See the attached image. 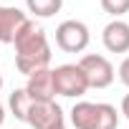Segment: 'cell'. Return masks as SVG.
Here are the masks:
<instances>
[{
	"instance_id": "obj_11",
	"label": "cell",
	"mask_w": 129,
	"mask_h": 129,
	"mask_svg": "<svg viewBox=\"0 0 129 129\" xmlns=\"http://www.w3.org/2000/svg\"><path fill=\"white\" fill-rule=\"evenodd\" d=\"M33 104V99L25 94V89H15L13 94H10V99H8V106H10V114L18 119V121H23L25 119V111H28V106Z\"/></svg>"
},
{
	"instance_id": "obj_6",
	"label": "cell",
	"mask_w": 129,
	"mask_h": 129,
	"mask_svg": "<svg viewBox=\"0 0 129 129\" xmlns=\"http://www.w3.org/2000/svg\"><path fill=\"white\" fill-rule=\"evenodd\" d=\"M28 126L33 129H53L58 124H66L63 121V109L53 101H33L25 111V119H23Z\"/></svg>"
},
{
	"instance_id": "obj_2",
	"label": "cell",
	"mask_w": 129,
	"mask_h": 129,
	"mask_svg": "<svg viewBox=\"0 0 129 129\" xmlns=\"http://www.w3.org/2000/svg\"><path fill=\"white\" fill-rule=\"evenodd\" d=\"M71 124L76 129H116L119 111L104 101H76L71 106Z\"/></svg>"
},
{
	"instance_id": "obj_5",
	"label": "cell",
	"mask_w": 129,
	"mask_h": 129,
	"mask_svg": "<svg viewBox=\"0 0 129 129\" xmlns=\"http://www.w3.org/2000/svg\"><path fill=\"white\" fill-rule=\"evenodd\" d=\"M91 41V33L86 23L81 20H63L56 28V46L66 53H81Z\"/></svg>"
},
{
	"instance_id": "obj_16",
	"label": "cell",
	"mask_w": 129,
	"mask_h": 129,
	"mask_svg": "<svg viewBox=\"0 0 129 129\" xmlns=\"http://www.w3.org/2000/svg\"><path fill=\"white\" fill-rule=\"evenodd\" d=\"M53 129H66V124H58V126H53Z\"/></svg>"
},
{
	"instance_id": "obj_7",
	"label": "cell",
	"mask_w": 129,
	"mask_h": 129,
	"mask_svg": "<svg viewBox=\"0 0 129 129\" xmlns=\"http://www.w3.org/2000/svg\"><path fill=\"white\" fill-rule=\"evenodd\" d=\"M101 43L109 53H126L129 51V23L114 18L101 30Z\"/></svg>"
},
{
	"instance_id": "obj_14",
	"label": "cell",
	"mask_w": 129,
	"mask_h": 129,
	"mask_svg": "<svg viewBox=\"0 0 129 129\" xmlns=\"http://www.w3.org/2000/svg\"><path fill=\"white\" fill-rule=\"evenodd\" d=\"M121 114H124V116H126V121H129V94L121 99Z\"/></svg>"
},
{
	"instance_id": "obj_12",
	"label": "cell",
	"mask_w": 129,
	"mask_h": 129,
	"mask_svg": "<svg viewBox=\"0 0 129 129\" xmlns=\"http://www.w3.org/2000/svg\"><path fill=\"white\" fill-rule=\"evenodd\" d=\"M101 8H104V13L121 18L124 13H129V0H101Z\"/></svg>"
},
{
	"instance_id": "obj_15",
	"label": "cell",
	"mask_w": 129,
	"mask_h": 129,
	"mask_svg": "<svg viewBox=\"0 0 129 129\" xmlns=\"http://www.w3.org/2000/svg\"><path fill=\"white\" fill-rule=\"evenodd\" d=\"M3 121H5V104L0 101V126H3Z\"/></svg>"
},
{
	"instance_id": "obj_17",
	"label": "cell",
	"mask_w": 129,
	"mask_h": 129,
	"mask_svg": "<svg viewBox=\"0 0 129 129\" xmlns=\"http://www.w3.org/2000/svg\"><path fill=\"white\" fill-rule=\"evenodd\" d=\"M0 89H3V74H0Z\"/></svg>"
},
{
	"instance_id": "obj_1",
	"label": "cell",
	"mask_w": 129,
	"mask_h": 129,
	"mask_svg": "<svg viewBox=\"0 0 129 129\" xmlns=\"http://www.w3.org/2000/svg\"><path fill=\"white\" fill-rule=\"evenodd\" d=\"M15 69L25 76L43 71L51 66V43L48 36L41 25H36V20H25L23 28L15 33Z\"/></svg>"
},
{
	"instance_id": "obj_9",
	"label": "cell",
	"mask_w": 129,
	"mask_h": 129,
	"mask_svg": "<svg viewBox=\"0 0 129 129\" xmlns=\"http://www.w3.org/2000/svg\"><path fill=\"white\" fill-rule=\"evenodd\" d=\"M25 13L10 5H0V43H13L15 33L23 28L25 23Z\"/></svg>"
},
{
	"instance_id": "obj_10",
	"label": "cell",
	"mask_w": 129,
	"mask_h": 129,
	"mask_svg": "<svg viewBox=\"0 0 129 129\" xmlns=\"http://www.w3.org/2000/svg\"><path fill=\"white\" fill-rule=\"evenodd\" d=\"M25 5L36 18H53L63 8V0H25Z\"/></svg>"
},
{
	"instance_id": "obj_3",
	"label": "cell",
	"mask_w": 129,
	"mask_h": 129,
	"mask_svg": "<svg viewBox=\"0 0 129 129\" xmlns=\"http://www.w3.org/2000/svg\"><path fill=\"white\" fill-rule=\"evenodd\" d=\"M53 71V89L58 96H66V99H79L89 91L86 76L79 69V63H63V66L51 69Z\"/></svg>"
},
{
	"instance_id": "obj_8",
	"label": "cell",
	"mask_w": 129,
	"mask_h": 129,
	"mask_svg": "<svg viewBox=\"0 0 129 129\" xmlns=\"http://www.w3.org/2000/svg\"><path fill=\"white\" fill-rule=\"evenodd\" d=\"M25 94L33 99V101H53L56 99V89H53V71L51 69H43V71H36L28 76V84L23 86Z\"/></svg>"
},
{
	"instance_id": "obj_4",
	"label": "cell",
	"mask_w": 129,
	"mask_h": 129,
	"mask_svg": "<svg viewBox=\"0 0 129 129\" xmlns=\"http://www.w3.org/2000/svg\"><path fill=\"white\" fill-rule=\"evenodd\" d=\"M79 69L84 71L86 76V84L89 89H106L114 84V66L109 63V58L99 56V53H89L79 61Z\"/></svg>"
},
{
	"instance_id": "obj_13",
	"label": "cell",
	"mask_w": 129,
	"mask_h": 129,
	"mask_svg": "<svg viewBox=\"0 0 129 129\" xmlns=\"http://www.w3.org/2000/svg\"><path fill=\"white\" fill-rule=\"evenodd\" d=\"M119 81H121V84L129 89V56H126V58L119 63Z\"/></svg>"
}]
</instances>
